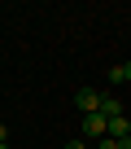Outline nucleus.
<instances>
[{"mask_svg": "<svg viewBox=\"0 0 131 149\" xmlns=\"http://www.w3.org/2000/svg\"><path fill=\"white\" fill-rule=\"evenodd\" d=\"M109 136V118L105 114H83V127H79V140H105Z\"/></svg>", "mask_w": 131, "mask_h": 149, "instance_id": "f257e3e1", "label": "nucleus"}, {"mask_svg": "<svg viewBox=\"0 0 131 149\" xmlns=\"http://www.w3.org/2000/svg\"><path fill=\"white\" fill-rule=\"evenodd\" d=\"M101 97H105L101 88H79V92H74V105H79L83 114H101Z\"/></svg>", "mask_w": 131, "mask_h": 149, "instance_id": "f03ea898", "label": "nucleus"}, {"mask_svg": "<svg viewBox=\"0 0 131 149\" xmlns=\"http://www.w3.org/2000/svg\"><path fill=\"white\" fill-rule=\"evenodd\" d=\"M109 136H114V140H127V136H131V118H127V114L109 118Z\"/></svg>", "mask_w": 131, "mask_h": 149, "instance_id": "7ed1b4c3", "label": "nucleus"}, {"mask_svg": "<svg viewBox=\"0 0 131 149\" xmlns=\"http://www.w3.org/2000/svg\"><path fill=\"white\" fill-rule=\"evenodd\" d=\"M101 114H105V118H118V114H122V101H118L114 92H105V97H101Z\"/></svg>", "mask_w": 131, "mask_h": 149, "instance_id": "20e7f679", "label": "nucleus"}, {"mask_svg": "<svg viewBox=\"0 0 131 149\" xmlns=\"http://www.w3.org/2000/svg\"><path fill=\"white\" fill-rule=\"evenodd\" d=\"M0 145H9V127L5 123H0Z\"/></svg>", "mask_w": 131, "mask_h": 149, "instance_id": "39448f33", "label": "nucleus"}, {"mask_svg": "<svg viewBox=\"0 0 131 149\" xmlns=\"http://www.w3.org/2000/svg\"><path fill=\"white\" fill-rule=\"evenodd\" d=\"M66 149H88V140H70V145H66Z\"/></svg>", "mask_w": 131, "mask_h": 149, "instance_id": "423d86ee", "label": "nucleus"}, {"mask_svg": "<svg viewBox=\"0 0 131 149\" xmlns=\"http://www.w3.org/2000/svg\"><path fill=\"white\" fill-rule=\"evenodd\" d=\"M109 140H114V136H109ZM118 149H131V136H127V140H118Z\"/></svg>", "mask_w": 131, "mask_h": 149, "instance_id": "0eeeda50", "label": "nucleus"}, {"mask_svg": "<svg viewBox=\"0 0 131 149\" xmlns=\"http://www.w3.org/2000/svg\"><path fill=\"white\" fill-rule=\"evenodd\" d=\"M122 74H127V79H131V61H127V66H122Z\"/></svg>", "mask_w": 131, "mask_h": 149, "instance_id": "6e6552de", "label": "nucleus"}, {"mask_svg": "<svg viewBox=\"0 0 131 149\" xmlns=\"http://www.w3.org/2000/svg\"><path fill=\"white\" fill-rule=\"evenodd\" d=\"M0 149H9V145H0Z\"/></svg>", "mask_w": 131, "mask_h": 149, "instance_id": "1a4fd4ad", "label": "nucleus"}]
</instances>
